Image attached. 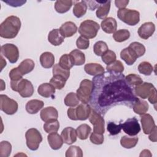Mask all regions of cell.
Segmentation results:
<instances>
[{
	"label": "cell",
	"mask_w": 157,
	"mask_h": 157,
	"mask_svg": "<svg viewBox=\"0 0 157 157\" xmlns=\"http://www.w3.org/2000/svg\"><path fill=\"white\" fill-rule=\"evenodd\" d=\"M65 156L66 157H82L83 151L79 147L72 145L66 150Z\"/></svg>",
	"instance_id": "ee69618b"
},
{
	"label": "cell",
	"mask_w": 157,
	"mask_h": 157,
	"mask_svg": "<svg viewBox=\"0 0 157 157\" xmlns=\"http://www.w3.org/2000/svg\"><path fill=\"white\" fill-rule=\"evenodd\" d=\"M125 79L128 83L131 86H137L143 83L142 78L137 74H130L125 77Z\"/></svg>",
	"instance_id": "7dc6e473"
},
{
	"label": "cell",
	"mask_w": 157,
	"mask_h": 157,
	"mask_svg": "<svg viewBox=\"0 0 157 157\" xmlns=\"http://www.w3.org/2000/svg\"><path fill=\"white\" fill-rule=\"evenodd\" d=\"M92 82L94 86L90 105L101 115L118 104L132 108L139 99L122 73L104 72L94 76Z\"/></svg>",
	"instance_id": "6da1fadb"
},
{
	"label": "cell",
	"mask_w": 157,
	"mask_h": 157,
	"mask_svg": "<svg viewBox=\"0 0 157 157\" xmlns=\"http://www.w3.org/2000/svg\"><path fill=\"white\" fill-rule=\"evenodd\" d=\"M25 137L27 147L33 151L37 150L42 141V136L40 132L36 128L29 129L26 132Z\"/></svg>",
	"instance_id": "9c48e42d"
},
{
	"label": "cell",
	"mask_w": 157,
	"mask_h": 157,
	"mask_svg": "<svg viewBox=\"0 0 157 157\" xmlns=\"http://www.w3.org/2000/svg\"><path fill=\"white\" fill-rule=\"evenodd\" d=\"M128 3H129L128 0H116V1H115V6L119 9H124Z\"/></svg>",
	"instance_id": "db71d44e"
},
{
	"label": "cell",
	"mask_w": 157,
	"mask_h": 157,
	"mask_svg": "<svg viewBox=\"0 0 157 157\" xmlns=\"http://www.w3.org/2000/svg\"><path fill=\"white\" fill-rule=\"evenodd\" d=\"M66 81L67 80L63 77L58 75H55L50 79V83H51L55 89L61 90L65 86Z\"/></svg>",
	"instance_id": "f35d334b"
},
{
	"label": "cell",
	"mask_w": 157,
	"mask_h": 157,
	"mask_svg": "<svg viewBox=\"0 0 157 157\" xmlns=\"http://www.w3.org/2000/svg\"><path fill=\"white\" fill-rule=\"evenodd\" d=\"M140 122L143 131L145 134H150L156 126L152 116L148 113L142 115L140 117Z\"/></svg>",
	"instance_id": "9a60e30c"
},
{
	"label": "cell",
	"mask_w": 157,
	"mask_h": 157,
	"mask_svg": "<svg viewBox=\"0 0 157 157\" xmlns=\"http://www.w3.org/2000/svg\"><path fill=\"white\" fill-rule=\"evenodd\" d=\"M129 47L134 50L138 58L143 56L145 53V46L140 42H133L130 44Z\"/></svg>",
	"instance_id": "bcb514c9"
},
{
	"label": "cell",
	"mask_w": 157,
	"mask_h": 157,
	"mask_svg": "<svg viewBox=\"0 0 157 157\" xmlns=\"http://www.w3.org/2000/svg\"><path fill=\"white\" fill-rule=\"evenodd\" d=\"M61 136L64 143L71 145L77 140L76 131L72 127H66L61 132Z\"/></svg>",
	"instance_id": "2e32d148"
},
{
	"label": "cell",
	"mask_w": 157,
	"mask_h": 157,
	"mask_svg": "<svg viewBox=\"0 0 157 157\" xmlns=\"http://www.w3.org/2000/svg\"><path fill=\"white\" fill-rule=\"evenodd\" d=\"M91 107L88 104L82 103L77 107H71L67 110V116L72 120H86L90 115Z\"/></svg>",
	"instance_id": "277c9868"
},
{
	"label": "cell",
	"mask_w": 157,
	"mask_h": 157,
	"mask_svg": "<svg viewBox=\"0 0 157 157\" xmlns=\"http://www.w3.org/2000/svg\"><path fill=\"white\" fill-rule=\"evenodd\" d=\"M1 53L4 56L10 63H15L19 58V51L18 47L12 44H6L1 46Z\"/></svg>",
	"instance_id": "8fae6325"
},
{
	"label": "cell",
	"mask_w": 157,
	"mask_h": 157,
	"mask_svg": "<svg viewBox=\"0 0 157 157\" xmlns=\"http://www.w3.org/2000/svg\"><path fill=\"white\" fill-rule=\"evenodd\" d=\"M138 140L139 139L137 137H130L128 136H124L120 139V144L125 148H132L137 145Z\"/></svg>",
	"instance_id": "836d02e7"
},
{
	"label": "cell",
	"mask_w": 157,
	"mask_h": 157,
	"mask_svg": "<svg viewBox=\"0 0 157 157\" xmlns=\"http://www.w3.org/2000/svg\"><path fill=\"white\" fill-rule=\"evenodd\" d=\"M71 58L74 65L81 66L85 62V54L78 49H74L69 54Z\"/></svg>",
	"instance_id": "83f0119b"
},
{
	"label": "cell",
	"mask_w": 157,
	"mask_h": 157,
	"mask_svg": "<svg viewBox=\"0 0 157 157\" xmlns=\"http://www.w3.org/2000/svg\"><path fill=\"white\" fill-rule=\"evenodd\" d=\"M130 37V33L128 29H121L118 31H116L113 34V39L117 42H122L127 39H128Z\"/></svg>",
	"instance_id": "e575fe53"
},
{
	"label": "cell",
	"mask_w": 157,
	"mask_h": 157,
	"mask_svg": "<svg viewBox=\"0 0 157 157\" xmlns=\"http://www.w3.org/2000/svg\"><path fill=\"white\" fill-rule=\"evenodd\" d=\"M52 72H53V75H58L63 77L66 80H67L70 76V71L61 67L58 63L53 66Z\"/></svg>",
	"instance_id": "f6af8a7d"
},
{
	"label": "cell",
	"mask_w": 157,
	"mask_h": 157,
	"mask_svg": "<svg viewBox=\"0 0 157 157\" xmlns=\"http://www.w3.org/2000/svg\"><path fill=\"white\" fill-rule=\"evenodd\" d=\"M102 61L107 65H109L116 60V54L112 50H107L103 55L101 56Z\"/></svg>",
	"instance_id": "c3c4849f"
},
{
	"label": "cell",
	"mask_w": 157,
	"mask_h": 157,
	"mask_svg": "<svg viewBox=\"0 0 157 157\" xmlns=\"http://www.w3.org/2000/svg\"><path fill=\"white\" fill-rule=\"evenodd\" d=\"M48 40L53 45H61L64 40V37L61 33L59 29H53L48 35Z\"/></svg>",
	"instance_id": "603a6c76"
},
{
	"label": "cell",
	"mask_w": 157,
	"mask_h": 157,
	"mask_svg": "<svg viewBox=\"0 0 157 157\" xmlns=\"http://www.w3.org/2000/svg\"><path fill=\"white\" fill-rule=\"evenodd\" d=\"M121 127L123 131L130 136H136L140 131V126L138 120L135 117L128 118L123 124Z\"/></svg>",
	"instance_id": "4fadbf2b"
},
{
	"label": "cell",
	"mask_w": 157,
	"mask_h": 157,
	"mask_svg": "<svg viewBox=\"0 0 157 157\" xmlns=\"http://www.w3.org/2000/svg\"><path fill=\"white\" fill-rule=\"evenodd\" d=\"M84 70L86 74L93 76L101 75L105 72L103 66L98 63H88L85 65Z\"/></svg>",
	"instance_id": "cb8c5ba5"
},
{
	"label": "cell",
	"mask_w": 157,
	"mask_h": 157,
	"mask_svg": "<svg viewBox=\"0 0 157 157\" xmlns=\"http://www.w3.org/2000/svg\"><path fill=\"white\" fill-rule=\"evenodd\" d=\"M58 64L61 67L67 70H70L74 66L71 58L68 54L63 55L59 58Z\"/></svg>",
	"instance_id": "60d3db41"
},
{
	"label": "cell",
	"mask_w": 157,
	"mask_h": 157,
	"mask_svg": "<svg viewBox=\"0 0 157 157\" xmlns=\"http://www.w3.org/2000/svg\"><path fill=\"white\" fill-rule=\"evenodd\" d=\"M99 5L96 12V17L99 19H105L109 13L110 1H99Z\"/></svg>",
	"instance_id": "7402d4cb"
},
{
	"label": "cell",
	"mask_w": 157,
	"mask_h": 157,
	"mask_svg": "<svg viewBox=\"0 0 157 157\" xmlns=\"http://www.w3.org/2000/svg\"><path fill=\"white\" fill-rule=\"evenodd\" d=\"M59 128V123L56 120H49L44 124V129L47 133L56 132L58 131Z\"/></svg>",
	"instance_id": "d590c367"
},
{
	"label": "cell",
	"mask_w": 157,
	"mask_h": 157,
	"mask_svg": "<svg viewBox=\"0 0 157 157\" xmlns=\"http://www.w3.org/2000/svg\"><path fill=\"white\" fill-rule=\"evenodd\" d=\"M99 25L91 20H86L81 23L78 28V33L81 36L86 39L95 37L99 29Z\"/></svg>",
	"instance_id": "52a82bcc"
},
{
	"label": "cell",
	"mask_w": 157,
	"mask_h": 157,
	"mask_svg": "<svg viewBox=\"0 0 157 157\" xmlns=\"http://www.w3.org/2000/svg\"><path fill=\"white\" fill-rule=\"evenodd\" d=\"M18 103L7 95H0V109L7 115H13L18 110Z\"/></svg>",
	"instance_id": "30bf717a"
},
{
	"label": "cell",
	"mask_w": 157,
	"mask_h": 157,
	"mask_svg": "<svg viewBox=\"0 0 157 157\" xmlns=\"http://www.w3.org/2000/svg\"><path fill=\"white\" fill-rule=\"evenodd\" d=\"M118 18L129 26H135L140 21V13L137 10L129 9H121L117 12Z\"/></svg>",
	"instance_id": "ba28073f"
},
{
	"label": "cell",
	"mask_w": 157,
	"mask_h": 157,
	"mask_svg": "<svg viewBox=\"0 0 157 157\" xmlns=\"http://www.w3.org/2000/svg\"><path fill=\"white\" fill-rule=\"evenodd\" d=\"M156 132H157V128L156 126L154 128V129L151 131V132L148 134L149 136L148 138L150 139V140L152 141V142H156L157 141V137H156Z\"/></svg>",
	"instance_id": "11a10c76"
},
{
	"label": "cell",
	"mask_w": 157,
	"mask_h": 157,
	"mask_svg": "<svg viewBox=\"0 0 157 157\" xmlns=\"http://www.w3.org/2000/svg\"><path fill=\"white\" fill-rule=\"evenodd\" d=\"M89 120L90 123L93 125V132L99 134H104L105 131L104 124L105 121L102 115L95 111L94 109H91L90 115L89 117Z\"/></svg>",
	"instance_id": "7c38bea8"
},
{
	"label": "cell",
	"mask_w": 157,
	"mask_h": 157,
	"mask_svg": "<svg viewBox=\"0 0 157 157\" xmlns=\"http://www.w3.org/2000/svg\"><path fill=\"white\" fill-rule=\"evenodd\" d=\"M39 59L41 66L45 69H49L54 65L55 56L51 52H44L40 56Z\"/></svg>",
	"instance_id": "4316f807"
},
{
	"label": "cell",
	"mask_w": 157,
	"mask_h": 157,
	"mask_svg": "<svg viewBox=\"0 0 157 157\" xmlns=\"http://www.w3.org/2000/svg\"><path fill=\"white\" fill-rule=\"evenodd\" d=\"M155 31V25L153 22H146L142 24L138 29V34L143 39H148Z\"/></svg>",
	"instance_id": "5bb4252c"
},
{
	"label": "cell",
	"mask_w": 157,
	"mask_h": 157,
	"mask_svg": "<svg viewBox=\"0 0 157 157\" xmlns=\"http://www.w3.org/2000/svg\"><path fill=\"white\" fill-rule=\"evenodd\" d=\"M87 4L85 1L77 2L73 8V13L77 18L83 17L86 12Z\"/></svg>",
	"instance_id": "4dcf8cb0"
},
{
	"label": "cell",
	"mask_w": 157,
	"mask_h": 157,
	"mask_svg": "<svg viewBox=\"0 0 157 157\" xmlns=\"http://www.w3.org/2000/svg\"><path fill=\"white\" fill-rule=\"evenodd\" d=\"M76 46L78 49H87L90 46L89 39L82 36L78 37L76 40Z\"/></svg>",
	"instance_id": "f907efd6"
},
{
	"label": "cell",
	"mask_w": 157,
	"mask_h": 157,
	"mask_svg": "<svg viewBox=\"0 0 157 157\" xmlns=\"http://www.w3.org/2000/svg\"><path fill=\"white\" fill-rule=\"evenodd\" d=\"M12 151V145L8 141H2L0 143V156L8 157Z\"/></svg>",
	"instance_id": "7bdbcfd3"
},
{
	"label": "cell",
	"mask_w": 157,
	"mask_h": 157,
	"mask_svg": "<svg viewBox=\"0 0 157 157\" xmlns=\"http://www.w3.org/2000/svg\"><path fill=\"white\" fill-rule=\"evenodd\" d=\"M102 29L107 34L114 33L117 28V23L115 18L108 17L104 19L101 23Z\"/></svg>",
	"instance_id": "d6986e66"
},
{
	"label": "cell",
	"mask_w": 157,
	"mask_h": 157,
	"mask_svg": "<svg viewBox=\"0 0 157 157\" xmlns=\"http://www.w3.org/2000/svg\"><path fill=\"white\" fill-rule=\"evenodd\" d=\"M10 86L13 91L18 92L23 98L31 97L34 91L31 82L25 78L16 82L10 81Z\"/></svg>",
	"instance_id": "5b68a950"
},
{
	"label": "cell",
	"mask_w": 157,
	"mask_h": 157,
	"mask_svg": "<svg viewBox=\"0 0 157 157\" xmlns=\"http://www.w3.org/2000/svg\"><path fill=\"white\" fill-rule=\"evenodd\" d=\"M139 72L145 75H150L153 71V67L147 61H143L138 66Z\"/></svg>",
	"instance_id": "b9f144b4"
},
{
	"label": "cell",
	"mask_w": 157,
	"mask_h": 157,
	"mask_svg": "<svg viewBox=\"0 0 157 157\" xmlns=\"http://www.w3.org/2000/svg\"><path fill=\"white\" fill-rule=\"evenodd\" d=\"M107 71L113 73H122L124 71V66L119 60H115L112 63L106 66Z\"/></svg>",
	"instance_id": "74e56055"
},
{
	"label": "cell",
	"mask_w": 157,
	"mask_h": 157,
	"mask_svg": "<svg viewBox=\"0 0 157 157\" xmlns=\"http://www.w3.org/2000/svg\"><path fill=\"white\" fill-rule=\"evenodd\" d=\"M59 31L64 37H70L77 33V27L74 22L66 21L61 26Z\"/></svg>",
	"instance_id": "ffe728a7"
},
{
	"label": "cell",
	"mask_w": 157,
	"mask_h": 157,
	"mask_svg": "<svg viewBox=\"0 0 157 157\" xmlns=\"http://www.w3.org/2000/svg\"><path fill=\"white\" fill-rule=\"evenodd\" d=\"M139 156H140V157H142V156H145V157H147V156H151L152 155H151V153H150V150H147V149H145V150H142V151H141V153H140V154Z\"/></svg>",
	"instance_id": "9f6ffc18"
},
{
	"label": "cell",
	"mask_w": 157,
	"mask_h": 157,
	"mask_svg": "<svg viewBox=\"0 0 157 157\" xmlns=\"http://www.w3.org/2000/svg\"><path fill=\"white\" fill-rule=\"evenodd\" d=\"M72 2L71 0H58L55 4V10L59 13H66L71 9Z\"/></svg>",
	"instance_id": "f546056e"
},
{
	"label": "cell",
	"mask_w": 157,
	"mask_h": 157,
	"mask_svg": "<svg viewBox=\"0 0 157 157\" xmlns=\"http://www.w3.org/2000/svg\"><path fill=\"white\" fill-rule=\"evenodd\" d=\"M75 131L77 135L80 139L85 140L88 137V136L91 131V128L87 124H82L78 126Z\"/></svg>",
	"instance_id": "d6a6232c"
},
{
	"label": "cell",
	"mask_w": 157,
	"mask_h": 157,
	"mask_svg": "<svg viewBox=\"0 0 157 157\" xmlns=\"http://www.w3.org/2000/svg\"><path fill=\"white\" fill-rule=\"evenodd\" d=\"M37 92L39 95L44 98L53 97L55 93V88L49 83H44L39 86Z\"/></svg>",
	"instance_id": "484cf974"
},
{
	"label": "cell",
	"mask_w": 157,
	"mask_h": 157,
	"mask_svg": "<svg viewBox=\"0 0 157 157\" xmlns=\"http://www.w3.org/2000/svg\"><path fill=\"white\" fill-rule=\"evenodd\" d=\"M148 107L149 105L147 101L139 99V101H137L133 105L132 109L135 113L142 115L143 114H145L148 111Z\"/></svg>",
	"instance_id": "1f68e13d"
},
{
	"label": "cell",
	"mask_w": 157,
	"mask_h": 157,
	"mask_svg": "<svg viewBox=\"0 0 157 157\" xmlns=\"http://www.w3.org/2000/svg\"><path fill=\"white\" fill-rule=\"evenodd\" d=\"M120 57L129 66L132 65L138 58L134 50L129 47H126L121 51Z\"/></svg>",
	"instance_id": "ac0fdd59"
},
{
	"label": "cell",
	"mask_w": 157,
	"mask_h": 157,
	"mask_svg": "<svg viewBox=\"0 0 157 157\" xmlns=\"http://www.w3.org/2000/svg\"><path fill=\"white\" fill-rule=\"evenodd\" d=\"M44 103L42 101L38 99H32L26 103L25 109L28 113L36 114L44 107Z\"/></svg>",
	"instance_id": "d4e9b609"
},
{
	"label": "cell",
	"mask_w": 157,
	"mask_h": 157,
	"mask_svg": "<svg viewBox=\"0 0 157 157\" xmlns=\"http://www.w3.org/2000/svg\"><path fill=\"white\" fill-rule=\"evenodd\" d=\"M107 129L110 135L115 136L120 132V131L122 129L121 123L117 124L114 122L110 121L107 123Z\"/></svg>",
	"instance_id": "681fc988"
},
{
	"label": "cell",
	"mask_w": 157,
	"mask_h": 157,
	"mask_svg": "<svg viewBox=\"0 0 157 157\" xmlns=\"http://www.w3.org/2000/svg\"><path fill=\"white\" fill-rule=\"evenodd\" d=\"M10 81H19L23 78V75L19 71L18 67L13 68L9 72Z\"/></svg>",
	"instance_id": "f5cc1de1"
},
{
	"label": "cell",
	"mask_w": 157,
	"mask_h": 157,
	"mask_svg": "<svg viewBox=\"0 0 157 157\" xmlns=\"http://www.w3.org/2000/svg\"><path fill=\"white\" fill-rule=\"evenodd\" d=\"M42 121L47 122L52 120H56L58 118V110L54 107L49 106L43 109L40 113Z\"/></svg>",
	"instance_id": "e0dca14e"
},
{
	"label": "cell",
	"mask_w": 157,
	"mask_h": 157,
	"mask_svg": "<svg viewBox=\"0 0 157 157\" xmlns=\"http://www.w3.org/2000/svg\"><path fill=\"white\" fill-rule=\"evenodd\" d=\"M107 50H109V47L107 44L102 40L96 42L93 46L94 53L97 56L103 55Z\"/></svg>",
	"instance_id": "8d00e7d4"
},
{
	"label": "cell",
	"mask_w": 157,
	"mask_h": 157,
	"mask_svg": "<svg viewBox=\"0 0 157 157\" xmlns=\"http://www.w3.org/2000/svg\"><path fill=\"white\" fill-rule=\"evenodd\" d=\"M134 92L136 95L142 99L148 98L149 102L155 105L157 102V92L154 85L148 82H144L142 84L136 86L134 88Z\"/></svg>",
	"instance_id": "3957f363"
},
{
	"label": "cell",
	"mask_w": 157,
	"mask_h": 157,
	"mask_svg": "<svg viewBox=\"0 0 157 157\" xmlns=\"http://www.w3.org/2000/svg\"><path fill=\"white\" fill-rule=\"evenodd\" d=\"M79 99H78L76 93L71 92L68 93L64 98V104L66 106L74 107L78 105Z\"/></svg>",
	"instance_id": "ab89813d"
},
{
	"label": "cell",
	"mask_w": 157,
	"mask_h": 157,
	"mask_svg": "<svg viewBox=\"0 0 157 157\" xmlns=\"http://www.w3.org/2000/svg\"><path fill=\"white\" fill-rule=\"evenodd\" d=\"M90 141L96 145H101L104 142V138L103 134H99L93 132L90 137Z\"/></svg>",
	"instance_id": "816d5d0a"
},
{
	"label": "cell",
	"mask_w": 157,
	"mask_h": 157,
	"mask_svg": "<svg viewBox=\"0 0 157 157\" xmlns=\"http://www.w3.org/2000/svg\"><path fill=\"white\" fill-rule=\"evenodd\" d=\"M47 140L51 148L55 150L61 148L64 142L61 136L56 132L50 133L47 136Z\"/></svg>",
	"instance_id": "44dd1931"
},
{
	"label": "cell",
	"mask_w": 157,
	"mask_h": 157,
	"mask_svg": "<svg viewBox=\"0 0 157 157\" xmlns=\"http://www.w3.org/2000/svg\"><path fill=\"white\" fill-rule=\"evenodd\" d=\"M35 63L31 59H25L22 61L17 67L20 73L24 75L31 72L34 68Z\"/></svg>",
	"instance_id": "f1b7e54d"
},
{
	"label": "cell",
	"mask_w": 157,
	"mask_h": 157,
	"mask_svg": "<svg viewBox=\"0 0 157 157\" xmlns=\"http://www.w3.org/2000/svg\"><path fill=\"white\" fill-rule=\"evenodd\" d=\"M93 83L88 79L83 80L80 84L79 88L77 90L76 94L82 103L88 104L90 102L93 91Z\"/></svg>",
	"instance_id": "8992f818"
},
{
	"label": "cell",
	"mask_w": 157,
	"mask_h": 157,
	"mask_svg": "<svg viewBox=\"0 0 157 157\" xmlns=\"http://www.w3.org/2000/svg\"><path fill=\"white\" fill-rule=\"evenodd\" d=\"M20 28V19L17 16H9L0 25V36L5 39L15 38Z\"/></svg>",
	"instance_id": "7a4b0ae2"
}]
</instances>
